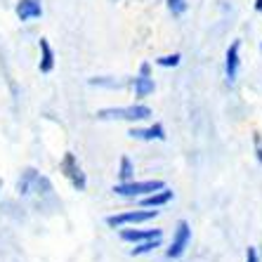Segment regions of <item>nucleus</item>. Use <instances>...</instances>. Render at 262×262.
<instances>
[{
    "label": "nucleus",
    "mask_w": 262,
    "mask_h": 262,
    "mask_svg": "<svg viewBox=\"0 0 262 262\" xmlns=\"http://www.w3.org/2000/svg\"><path fill=\"white\" fill-rule=\"evenodd\" d=\"M151 116V109L146 104H130V106H106L97 111L99 121H146Z\"/></svg>",
    "instance_id": "1"
},
{
    "label": "nucleus",
    "mask_w": 262,
    "mask_h": 262,
    "mask_svg": "<svg viewBox=\"0 0 262 262\" xmlns=\"http://www.w3.org/2000/svg\"><path fill=\"white\" fill-rule=\"evenodd\" d=\"M163 180H130V182H118L111 191L118 196H125V199H135V196L154 194V191L163 189Z\"/></svg>",
    "instance_id": "2"
},
{
    "label": "nucleus",
    "mask_w": 262,
    "mask_h": 262,
    "mask_svg": "<svg viewBox=\"0 0 262 262\" xmlns=\"http://www.w3.org/2000/svg\"><path fill=\"white\" fill-rule=\"evenodd\" d=\"M59 170L64 172V177L71 182V187L76 191L88 189V177H85V172H83V168H80L78 159H76L71 151L64 154V159H61V163H59Z\"/></svg>",
    "instance_id": "3"
},
{
    "label": "nucleus",
    "mask_w": 262,
    "mask_h": 262,
    "mask_svg": "<svg viewBox=\"0 0 262 262\" xmlns=\"http://www.w3.org/2000/svg\"><path fill=\"white\" fill-rule=\"evenodd\" d=\"M159 217V210H128V213H118V215H109L106 225L109 227H128V225H142L149 220Z\"/></svg>",
    "instance_id": "4"
},
{
    "label": "nucleus",
    "mask_w": 262,
    "mask_h": 262,
    "mask_svg": "<svg viewBox=\"0 0 262 262\" xmlns=\"http://www.w3.org/2000/svg\"><path fill=\"white\" fill-rule=\"evenodd\" d=\"M191 241V227L187 220H180L175 227V234H172V241H170V248L165 250V255L170 257V260H175V257H182V253L187 250V246H189Z\"/></svg>",
    "instance_id": "5"
},
{
    "label": "nucleus",
    "mask_w": 262,
    "mask_h": 262,
    "mask_svg": "<svg viewBox=\"0 0 262 262\" xmlns=\"http://www.w3.org/2000/svg\"><path fill=\"white\" fill-rule=\"evenodd\" d=\"M154 90H156V85H154V78H151V67L144 61L140 67V76H135V97L144 99V97H149Z\"/></svg>",
    "instance_id": "6"
},
{
    "label": "nucleus",
    "mask_w": 262,
    "mask_h": 262,
    "mask_svg": "<svg viewBox=\"0 0 262 262\" xmlns=\"http://www.w3.org/2000/svg\"><path fill=\"white\" fill-rule=\"evenodd\" d=\"M238 52H241V40H234L225 55V73L229 83H234L238 76V67H241V55Z\"/></svg>",
    "instance_id": "7"
},
{
    "label": "nucleus",
    "mask_w": 262,
    "mask_h": 262,
    "mask_svg": "<svg viewBox=\"0 0 262 262\" xmlns=\"http://www.w3.org/2000/svg\"><path fill=\"white\" fill-rule=\"evenodd\" d=\"M19 21H33L43 17V0H19L14 7Z\"/></svg>",
    "instance_id": "8"
},
{
    "label": "nucleus",
    "mask_w": 262,
    "mask_h": 262,
    "mask_svg": "<svg viewBox=\"0 0 262 262\" xmlns=\"http://www.w3.org/2000/svg\"><path fill=\"white\" fill-rule=\"evenodd\" d=\"M130 137L133 140H144V142H163L165 140V128L161 125V123H154V125H149V128H133L130 130Z\"/></svg>",
    "instance_id": "9"
},
{
    "label": "nucleus",
    "mask_w": 262,
    "mask_h": 262,
    "mask_svg": "<svg viewBox=\"0 0 262 262\" xmlns=\"http://www.w3.org/2000/svg\"><path fill=\"white\" fill-rule=\"evenodd\" d=\"M121 238L128 244H142L149 238H163V229H123Z\"/></svg>",
    "instance_id": "10"
},
{
    "label": "nucleus",
    "mask_w": 262,
    "mask_h": 262,
    "mask_svg": "<svg viewBox=\"0 0 262 262\" xmlns=\"http://www.w3.org/2000/svg\"><path fill=\"white\" fill-rule=\"evenodd\" d=\"M38 48H40V64H38V69H40V73H50L55 69V50H52L48 38H40Z\"/></svg>",
    "instance_id": "11"
},
{
    "label": "nucleus",
    "mask_w": 262,
    "mask_h": 262,
    "mask_svg": "<svg viewBox=\"0 0 262 262\" xmlns=\"http://www.w3.org/2000/svg\"><path fill=\"white\" fill-rule=\"evenodd\" d=\"M170 201H172V191L168 189V187H163V189L154 191V194L142 196L140 206L142 208H161V206H165V203H170Z\"/></svg>",
    "instance_id": "12"
},
{
    "label": "nucleus",
    "mask_w": 262,
    "mask_h": 262,
    "mask_svg": "<svg viewBox=\"0 0 262 262\" xmlns=\"http://www.w3.org/2000/svg\"><path fill=\"white\" fill-rule=\"evenodd\" d=\"M118 180L121 182H130L135 180V168H133V161L128 156H121V165H118Z\"/></svg>",
    "instance_id": "13"
},
{
    "label": "nucleus",
    "mask_w": 262,
    "mask_h": 262,
    "mask_svg": "<svg viewBox=\"0 0 262 262\" xmlns=\"http://www.w3.org/2000/svg\"><path fill=\"white\" fill-rule=\"evenodd\" d=\"M159 246H161V238H149V241H142L137 248L130 250V255H144V253H149V250H154V248H159Z\"/></svg>",
    "instance_id": "14"
},
{
    "label": "nucleus",
    "mask_w": 262,
    "mask_h": 262,
    "mask_svg": "<svg viewBox=\"0 0 262 262\" xmlns=\"http://www.w3.org/2000/svg\"><path fill=\"white\" fill-rule=\"evenodd\" d=\"M180 61H182V55H180V52H175V55L159 57V59H156V64H159V67H163V69H170V67H177Z\"/></svg>",
    "instance_id": "15"
},
{
    "label": "nucleus",
    "mask_w": 262,
    "mask_h": 262,
    "mask_svg": "<svg viewBox=\"0 0 262 262\" xmlns=\"http://www.w3.org/2000/svg\"><path fill=\"white\" fill-rule=\"evenodd\" d=\"M165 3H168V10H170L175 17L187 12V0H165Z\"/></svg>",
    "instance_id": "16"
},
{
    "label": "nucleus",
    "mask_w": 262,
    "mask_h": 262,
    "mask_svg": "<svg viewBox=\"0 0 262 262\" xmlns=\"http://www.w3.org/2000/svg\"><path fill=\"white\" fill-rule=\"evenodd\" d=\"M246 262H260V255L253 246H248V250H246Z\"/></svg>",
    "instance_id": "17"
},
{
    "label": "nucleus",
    "mask_w": 262,
    "mask_h": 262,
    "mask_svg": "<svg viewBox=\"0 0 262 262\" xmlns=\"http://www.w3.org/2000/svg\"><path fill=\"white\" fill-rule=\"evenodd\" d=\"M255 156H257V161H260V165H262V142H260V135H255Z\"/></svg>",
    "instance_id": "18"
},
{
    "label": "nucleus",
    "mask_w": 262,
    "mask_h": 262,
    "mask_svg": "<svg viewBox=\"0 0 262 262\" xmlns=\"http://www.w3.org/2000/svg\"><path fill=\"white\" fill-rule=\"evenodd\" d=\"M255 12H262V0H255Z\"/></svg>",
    "instance_id": "19"
},
{
    "label": "nucleus",
    "mask_w": 262,
    "mask_h": 262,
    "mask_svg": "<svg viewBox=\"0 0 262 262\" xmlns=\"http://www.w3.org/2000/svg\"><path fill=\"white\" fill-rule=\"evenodd\" d=\"M260 52H262V45H260Z\"/></svg>",
    "instance_id": "20"
},
{
    "label": "nucleus",
    "mask_w": 262,
    "mask_h": 262,
    "mask_svg": "<svg viewBox=\"0 0 262 262\" xmlns=\"http://www.w3.org/2000/svg\"><path fill=\"white\" fill-rule=\"evenodd\" d=\"M111 3H116V0H111Z\"/></svg>",
    "instance_id": "21"
}]
</instances>
